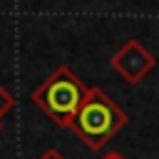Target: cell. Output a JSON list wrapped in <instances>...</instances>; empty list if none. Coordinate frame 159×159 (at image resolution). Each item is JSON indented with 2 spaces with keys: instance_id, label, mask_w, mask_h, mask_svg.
I'll return each instance as SVG.
<instances>
[{
  "instance_id": "3",
  "label": "cell",
  "mask_w": 159,
  "mask_h": 159,
  "mask_svg": "<svg viewBox=\"0 0 159 159\" xmlns=\"http://www.w3.org/2000/svg\"><path fill=\"white\" fill-rule=\"evenodd\" d=\"M42 159H62V157H60V154H55V152H47Z\"/></svg>"
},
{
  "instance_id": "1",
  "label": "cell",
  "mask_w": 159,
  "mask_h": 159,
  "mask_svg": "<svg viewBox=\"0 0 159 159\" xmlns=\"http://www.w3.org/2000/svg\"><path fill=\"white\" fill-rule=\"evenodd\" d=\"M75 129L77 134L89 144V147H102L122 124H124V112L99 89L84 92L80 109L75 114Z\"/></svg>"
},
{
  "instance_id": "2",
  "label": "cell",
  "mask_w": 159,
  "mask_h": 159,
  "mask_svg": "<svg viewBox=\"0 0 159 159\" xmlns=\"http://www.w3.org/2000/svg\"><path fill=\"white\" fill-rule=\"evenodd\" d=\"M82 97H84V89L80 80L65 67L57 70L52 77H47L35 92V102L62 127H70L75 122Z\"/></svg>"
}]
</instances>
